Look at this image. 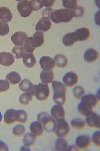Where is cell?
I'll list each match as a JSON object with an SVG mask.
<instances>
[{"instance_id":"cell-1","label":"cell","mask_w":100,"mask_h":151,"mask_svg":"<svg viewBox=\"0 0 100 151\" xmlns=\"http://www.w3.org/2000/svg\"><path fill=\"white\" fill-rule=\"evenodd\" d=\"M52 88L54 91L53 101L57 105H64L66 103V86L58 81L52 82Z\"/></svg>"},{"instance_id":"cell-2","label":"cell","mask_w":100,"mask_h":151,"mask_svg":"<svg viewBox=\"0 0 100 151\" xmlns=\"http://www.w3.org/2000/svg\"><path fill=\"white\" fill-rule=\"evenodd\" d=\"M73 18L72 10L70 9H58V10H53L51 14L50 19L55 23L60 22H69Z\"/></svg>"},{"instance_id":"cell-3","label":"cell","mask_w":100,"mask_h":151,"mask_svg":"<svg viewBox=\"0 0 100 151\" xmlns=\"http://www.w3.org/2000/svg\"><path fill=\"white\" fill-rule=\"evenodd\" d=\"M37 121H39L42 124L43 129L48 133L54 132V129L56 126V121L54 118H52L50 115H48V113L46 112H42V113L37 115Z\"/></svg>"},{"instance_id":"cell-4","label":"cell","mask_w":100,"mask_h":151,"mask_svg":"<svg viewBox=\"0 0 100 151\" xmlns=\"http://www.w3.org/2000/svg\"><path fill=\"white\" fill-rule=\"evenodd\" d=\"M33 94L38 101H45L49 97V88L47 84H38L33 86Z\"/></svg>"},{"instance_id":"cell-5","label":"cell","mask_w":100,"mask_h":151,"mask_svg":"<svg viewBox=\"0 0 100 151\" xmlns=\"http://www.w3.org/2000/svg\"><path fill=\"white\" fill-rule=\"evenodd\" d=\"M54 133L58 137H66L68 134L70 133V127L64 119L56 120V126L54 129Z\"/></svg>"},{"instance_id":"cell-6","label":"cell","mask_w":100,"mask_h":151,"mask_svg":"<svg viewBox=\"0 0 100 151\" xmlns=\"http://www.w3.org/2000/svg\"><path fill=\"white\" fill-rule=\"evenodd\" d=\"M17 10H18L19 14L22 17H27V16H29L31 14V12H32L30 1H28V0L19 1L18 4H17Z\"/></svg>"},{"instance_id":"cell-7","label":"cell","mask_w":100,"mask_h":151,"mask_svg":"<svg viewBox=\"0 0 100 151\" xmlns=\"http://www.w3.org/2000/svg\"><path fill=\"white\" fill-rule=\"evenodd\" d=\"M27 35L23 31H17L11 36V41L15 45V47H23L25 41L27 40Z\"/></svg>"},{"instance_id":"cell-8","label":"cell","mask_w":100,"mask_h":151,"mask_svg":"<svg viewBox=\"0 0 100 151\" xmlns=\"http://www.w3.org/2000/svg\"><path fill=\"white\" fill-rule=\"evenodd\" d=\"M78 83V76L73 72H68L63 77V84L66 87L72 88Z\"/></svg>"},{"instance_id":"cell-9","label":"cell","mask_w":100,"mask_h":151,"mask_svg":"<svg viewBox=\"0 0 100 151\" xmlns=\"http://www.w3.org/2000/svg\"><path fill=\"white\" fill-rule=\"evenodd\" d=\"M90 143H91V139L88 135H80L75 140V145L79 149H86L89 147Z\"/></svg>"},{"instance_id":"cell-10","label":"cell","mask_w":100,"mask_h":151,"mask_svg":"<svg viewBox=\"0 0 100 151\" xmlns=\"http://www.w3.org/2000/svg\"><path fill=\"white\" fill-rule=\"evenodd\" d=\"M86 123L90 127H96L97 129L100 128V117L98 114L91 112L86 116Z\"/></svg>"},{"instance_id":"cell-11","label":"cell","mask_w":100,"mask_h":151,"mask_svg":"<svg viewBox=\"0 0 100 151\" xmlns=\"http://www.w3.org/2000/svg\"><path fill=\"white\" fill-rule=\"evenodd\" d=\"M51 117L54 118L55 121L65 118V111L64 108L62 107V105L56 104L54 107H52V109H51Z\"/></svg>"},{"instance_id":"cell-12","label":"cell","mask_w":100,"mask_h":151,"mask_svg":"<svg viewBox=\"0 0 100 151\" xmlns=\"http://www.w3.org/2000/svg\"><path fill=\"white\" fill-rule=\"evenodd\" d=\"M73 33H74L76 41H84V40H88L90 36V30L88 28H85V27L78 28L77 30H75Z\"/></svg>"},{"instance_id":"cell-13","label":"cell","mask_w":100,"mask_h":151,"mask_svg":"<svg viewBox=\"0 0 100 151\" xmlns=\"http://www.w3.org/2000/svg\"><path fill=\"white\" fill-rule=\"evenodd\" d=\"M29 38H30V42L34 48L41 47L43 45V42H44V35L41 31H36L32 37Z\"/></svg>"},{"instance_id":"cell-14","label":"cell","mask_w":100,"mask_h":151,"mask_svg":"<svg viewBox=\"0 0 100 151\" xmlns=\"http://www.w3.org/2000/svg\"><path fill=\"white\" fill-rule=\"evenodd\" d=\"M40 67L42 70H53L55 68V62L50 57H42L40 58Z\"/></svg>"},{"instance_id":"cell-15","label":"cell","mask_w":100,"mask_h":151,"mask_svg":"<svg viewBox=\"0 0 100 151\" xmlns=\"http://www.w3.org/2000/svg\"><path fill=\"white\" fill-rule=\"evenodd\" d=\"M51 27V20L49 18H45V17H42L40 20L38 21L37 24H36L35 28H36V31H48Z\"/></svg>"},{"instance_id":"cell-16","label":"cell","mask_w":100,"mask_h":151,"mask_svg":"<svg viewBox=\"0 0 100 151\" xmlns=\"http://www.w3.org/2000/svg\"><path fill=\"white\" fill-rule=\"evenodd\" d=\"M81 102L86 105H88L91 108H94L95 106H97L98 104V98H96V96L93 94H87V95H83L81 97Z\"/></svg>"},{"instance_id":"cell-17","label":"cell","mask_w":100,"mask_h":151,"mask_svg":"<svg viewBox=\"0 0 100 151\" xmlns=\"http://www.w3.org/2000/svg\"><path fill=\"white\" fill-rule=\"evenodd\" d=\"M14 57L10 52H0V65L4 67L11 65L14 63Z\"/></svg>"},{"instance_id":"cell-18","label":"cell","mask_w":100,"mask_h":151,"mask_svg":"<svg viewBox=\"0 0 100 151\" xmlns=\"http://www.w3.org/2000/svg\"><path fill=\"white\" fill-rule=\"evenodd\" d=\"M17 119H18V113H17V110H14V109H9V110H7L5 115H4V121H5V123L8 124V125L16 122Z\"/></svg>"},{"instance_id":"cell-19","label":"cell","mask_w":100,"mask_h":151,"mask_svg":"<svg viewBox=\"0 0 100 151\" xmlns=\"http://www.w3.org/2000/svg\"><path fill=\"white\" fill-rule=\"evenodd\" d=\"M98 57H99V53L96 50H94V48H89V50H87L84 53V60H85V62H87V63L96 62V60H98Z\"/></svg>"},{"instance_id":"cell-20","label":"cell","mask_w":100,"mask_h":151,"mask_svg":"<svg viewBox=\"0 0 100 151\" xmlns=\"http://www.w3.org/2000/svg\"><path fill=\"white\" fill-rule=\"evenodd\" d=\"M54 79V73L52 70H42L40 74V80L43 84H49V83L53 82Z\"/></svg>"},{"instance_id":"cell-21","label":"cell","mask_w":100,"mask_h":151,"mask_svg":"<svg viewBox=\"0 0 100 151\" xmlns=\"http://www.w3.org/2000/svg\"><path fill=\"white\" fill-rule=\"evenodd\" d=\"M33 86H34V85L32 84V82L29 81V80H27V79L20 81V84H19V88H20L21 91L25 92V93H26V92H27V93H30L32 96H34Z\"/></svg>"},{"instance_id":"cell-22","label":"cell","mask_w":100,"mask_h":151,"mask_svg":"<svg viewBox=\"0 0 100 151\" xmlns=\"http://www.w3.org/2000/svg\"><path fill=\"white\" fill-rule=\"evenodd\" d=\"M30 131L31 133L34 134L37 137H40L41 135L43 134V131L44 129L42 127V124H41L39 121H35V122H32L30 125Z\"/></svg>"},{"instance_id":"cell-23","label":"cell","mask_w":100,"mask_h":151,"mask_svg":"<svg viewBox=\"0 0 100 151\" xmlns=\"http://www.w3.org/2000/svg\"><path fill=\"white\" fill-rule=\"evenodd\" d=\"M12 19V13L10 9L7 7H0V21L2 22H9Z\"/></svg>"},{"instance_id":"cell-24","label":"cell","mask_w":100,"mask_h":151,"mask_svg":"<svg viewBox=\"0 0 100 151\" xmlns=\"http://www.w3.org/2000/svg\"><path fill=\"white\" fill-rule=\"evenodd\" d=\"M22 58H23V64L27 68H33L36 64V60L35 57L33 55V53L24 52Z\"/></svg>"},{"instance_id":"cell-25","label":"cell","mask_w":100,"mask_h":151,"mask_svg":"<svg viewBox=\"0 0 100 151\" xmlns=\"http://www.w3.org/2000/svg\"><path fill=\"white\" fill-rule=\"evenodd\" d=\"M6 81H8V83L10 85H16V84H18V83H20L21 77L18 73L11 72L6 76Z\"/></svg>"},{"instance_id":"cell-26","label":"cell","mask_w":100,"mask_h":151,"mask_svg":"<svg viewBox=\"0 0 100 151\" xmlns=\"http://www.w3.org/2000/svg\"><path fill=\"white\" fill-rule=\"evenodd\" d=\"M53 60L58 68H65L68 65V60L64 55H56Z\"/></svg>"},{"instance_id":"cell-27","label":"cell","mask_w":100,"mask_h":151,"mask_svg":"<svg viewBox=\"0 0 100 151\" xmlns=\"http://www.w3.org/2000/svg\"><path fill=\"white\" fill-rule=\"evenodd\" d=\"M78 112H79L80 115L82 116H87L88 114H90L91 112H93L92 110H93V108H91L90 106H88V105L82 103V102H80V104L78 105V108H77Z\"/></svg>"},{"instance_id":"cell-28","label":"cell","mask_w":100,"mask_h":151,"mask_svg":"<svg viewBox=\"0 0 100 151\" xmlns=\"http://www.w3.org/2000/svg\"><path fill=\"white\" fill-rule=\"evenodd\" d=\"M36 141V136L32 133H26L24 134V138H23V144L26 147H30V146L34 145Z\"/></svg>"},{"instance_id":"cell-29","label":"cell","mask_w":100,"mask_h":151,"mask_svg":"<svg viewBox=\"0 0 100 151\" xmlns=\"http://www.w3.org/2000/svg\"><path fill=\"white\" fill-rule=\"evenodd\" d=\"M68 143L64 139V137H58V139L55 142V149L57 151H64L67 150Z\"/></svg>"},{"instance_id":"cell-30","label":"cell","mask_w":100,"mask_h":151,"mask_svg":"<svg viewBox=\"0 0 100 151\" xmlns=\"http://www.w3.org/2000/svg\"><path fill=\"white\" fill-rule=\"evenodd\" d=\"M75 42H76V40H75V36L73 32L67 33V35L63 36V45L65 47H72Z\"/></svg>"},{"instance_id":"cell-31","label":"cell","mask_w":100,"mask_h":151,"mask_svg":"<svg viewBox=\"0 0 100 151\" xmlns=\"http://www.w3.org/2000/svg\"><path fill=\"white\" fill-rule=\"evenodd\" d=\"M71 125H72L73 128L80 130V129H84L85 122L83 120H81L80 118H74V119H72V120H71Z\"/></svg>"},{"instance_id":"cell-32","label":"cell","mask_w":100,"mask_h":151,"mask_svg":"<svg viewBox=\"0 0 100 151\" xmlns=\"http://www.w3.org/2000/svg\"><path fill=\"white\" fill-rule=\"evenodd\" d=\"M32 95L30 93H24L21 95L20 97H19V102H20L21 105H28L29 103L31 102V100H32Z\"/></svg>"},{"instance_id":"cell-33","label":"cell","mask_w":100,"mask_h":151,"mask_svg":"<svg viewBox=\"0 0 100 151\" xmlns=\"http://www.w3.org/2000/svg\"><path fill=\"white\" fill-rule=\"evenodd\" d=\"M24 133H25V127H24L22 124L16 125L13 128V135L16 136V137H20V136L24 135Z\"/></svg>"},{"instance_id":"cell-34","label":"cell","mask_w":100,"mask_h":151,"mask_svg":"<svg viewBox=\"0 0 100 151\" xmlns=\"http://www.w3.org/2000/svg\"><path fill=\"white\" fill-rule=\"evenodd\" d=\"M73 95H74V97L78 100L81 99V97L85 95V90L83 87H80V86H76L73 89Z\"/></svg>"},{"instance_id":"cell-35","label":"cell","mask_w":100,"mask_h":151,"mask_svg":"<svg viewBox=\"0 0 100 151\" xmlns=\"http://www.w3.org/2000/svg\"><path fill=\"white\" fill-rule=\"evenodd\" d=\"M63 3V6L65 7V9H70V10H72V9H74L75 7L77 6V0H63L62 1Z\"/></svg>"},{"instance_id":"cell-36","label":"cell","mask_w":100,"mask_h":151,"mask_svg":"<svg viewBox=\"0 0 100 151\" xmlns=\"http://www.w3.org/2000/svg\"><path fill=\"white\" fill-rule=\"evenodd\" d=\"M85 13V10L82 6H76L74 9H72V14L73 17H81Z\"/></svg>"},{"instance_id":"cell-37","label":"cell","mask_w":100,"mask_h":151,"mask_svg":"<svg viewBox=\"0 0 100 151\" xmlns=\"http://www.w3.org/2000/svg\"><path fill=\"white\" fill-rule=\"evenodd\" d=\"M12 52L16 57V58H22L25 52L23 50V47H14L12 48Z\"/></svg>"},{"instance_id":"cell-38","label":"cell","mask_w":100,"mask_h":151,"mask_svg":"<svg viewBox=\"0 0 100 151\" xmlns=\"http://www.w3.org/2000/svg\"><path fill=\"white\" fill-rule=\"evenodd\" d=\"M17 113H18V119H17V121L20 122L21 124L26 123V121H27V113L24 110H17Z\"/></svg>"},{"instance_id":"cell-39","label":"cell","mask_w":100,"mask_h":151,"mask_svg":"<svg viewBox=\"0 0 100 151\" xmlns=\"http://www.w3.org/2000/svg\"><path fill=\"white\" fill-rule=\"evenodd\" d=\"M30 4H31V8H32V11H36V10H39V9L42 8L43 6V3H42V0H32L30 1Z\"/></svg>"},{"instance_id":"cell-40","label":"cell","mask_w":100,"mask_h":151,"mask_svg":"<svg viewBox=\"0 0 100 151\" xmlns=\"http://www.w3.org/2000/svg\"><path fill=\"white\" fill-rule=\"evenodd\" d=\"M23 50H24V52H28V53H33L34 52V48L32 47V45H31V42H30V38H27V40L25 41V43H24V45H23Z\"/></svg>"},{"instance_id":"cell-41","label":"cell","mask_w":100,"mask_h":151,"mask_svg":"<svg viewBox=\"0 0 100 151\" xmlns=\"http://www.w3.org/2000/svg\"><path fill=\"white\" fill-rule=\"evenodd\" d=\"M8 32H9L8 24L0 21V35H6Z\"/></svg>"},{"instance_id":"cell-42","label":"cell","mask_w":100,"mask_h":151,"mask_svg":"<svg viewBox=\"0 0 100 151\" xmlns=\"http://www.w3.org/2000/svg\"><path fill=\"white\" fill-rule=\"evenodd\" d=\"M9 86H10V84L8 83V81H6V80H0V93L6 92L9 89Z\"/></svg>"},{"instance_id":"cell-43","label":"cell","mask_w":100,"mask_h":151,"mask_svg":"<svg viewBox=\"0 0 100 151\" xmlns=\"http://www.w3.org/2000/svg\"><path fill=\"white\" fill-rule=\"evenodd\" d=\"M99 136H100V133H99V131H97V132H95L93 134V137H92V140H93V142H94V144L96 145V146H100V141H99Z\"/></svg>"},{"instance_id":"cell-44","label":"cell","mask_w":100,"mask_h":151,"mask_svg":"<svg viewBox=\"0 0 100 151\" xmlns=\"http://www.w3.org/2000/svg\"><path fill=\"white\" fill-rule=\"evenodd\" d=\"M53 10L51 8H46L44 10L42 11V17H45V18H49L51 17V14H52Z\"/></svg>"},{"instance_id":"cell-45","label":"cell","mask_w":100,"mask_h":151,"mask_svg":"<svg viewBox=\"0 0 100 151\" xmlns=\"http://www.w3.org/2000/svg\"><path fill=\"white\" fill-rule=\"evenodd\" d=\"M54 0H42V3H43V5L46 6L47 8H50L51 6L54 4Z\"/></svg>"},{"instance_id":"cell-46","label":"cell","mask_w":100,"mask_h":151,"mask_svg":"<svg viewBox=\"0 0 100 151\" xmlns=\"http://www.w3.org/2000/svg\"><path fill=\"white\" fill-rule=\"evenodd\" d=\"M8 150H9L8 146H7L3 141L0 140V151H8Z\"/></svg>"},{"instance_id":"cell-47","label":"cell","mask_w":100,"mask_h":151,"mask_svg":"<svg viewBox=\"0 0 100 151\" xmlns=\"http://www.w3.org/2000/svg\"><path fill=\"white\" fill-rule=\"evenodd\" d=\"M67 150H77L76 145H71L69 147H67Z\"/></svg>"},{"instance_id":"cell-48","label":"cell","mask_w":100,"mask_h":151,"mask_svg":"<svg viewBox=\"0 0 100 151\" xmlns=\"http://www.w3.org/2000/svg\"><path fill=\"white\" fill-rule=\"evenodd\" d=\"M2 120V115H1V112H0V121Z\"/></svg>"}]
</instances>
